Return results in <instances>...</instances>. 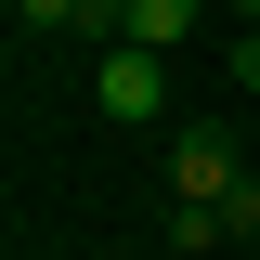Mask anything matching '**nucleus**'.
<instances>
[{
  "mask_svg": "<svg viewBox=\"0 0 260 260\" xmlns=\"http://www.w3.org/2000/svg\"><path fill=\"white\" fill-rule=\"evenodd\" d=\"M91 91H104V117H117V130H156V117H169V65L143 52V39H104Z\"/></svg>",
  "mask_w": 260,
  "mask_h": 260,
  "instance_id": "obj_2",
  "label": "nucleus"
},
{
  "mask_svg": "<svg viewBox=\"0 0 260 260\" xmlns=\"http://www.w3.org/2000/svg\"><path fill=\"white\" fill-rule=\"evenodd\" d=\"M247 195V156H234L221 130H169V247H221V208Z\"/></svg>",
  "mask_w": 260,
  "mask_h": 260,
  "instance_id": "obj_1",
  "label": "nucleus"
},
{
  "mask_svg": "<svg viewBox=\"0 0 260 260\" xmlns=\"http://www.w3.org/2000/svg\"><path fill=\"white\" fill-rule=\"evenodd\" d=\"M13 26H52V39H91V0H13Z\"/></svg>",
  "mask_w": 260,
  "mask_h": 260,
  "instance_id": "obj_4",
  "label": "nucleus"
},
{
  "mask_svg": "<svg viewBox=\"0 0 260 260\" xmlns=\"http://www.w3.org/2000/svg\"><path fill=\"white\" fill-rule=\"evenodd\" d=\"M234 91H260V26H234Z\"/></svg>",
  "mask_w": 260,
  "mask_h": 260,
  "instance_id": "obj_5",
  "label": "nucleus"
},
{
  "mask_svg": "<svg viewBox=\"0 0 260 260\" xmlns=\"http://www.w3.org/2000/svg\"><path fill=\"white\" fill-rule=\"evenodd\" d=\"M208 13H221V0H130V39H143V52H169V39H195Z\"/></svg>",
  "mask_w": 260,
  "mask_h": 260,
  "instance_id": "obj_3",
  "label": "nucleus"
}]
</instances>
